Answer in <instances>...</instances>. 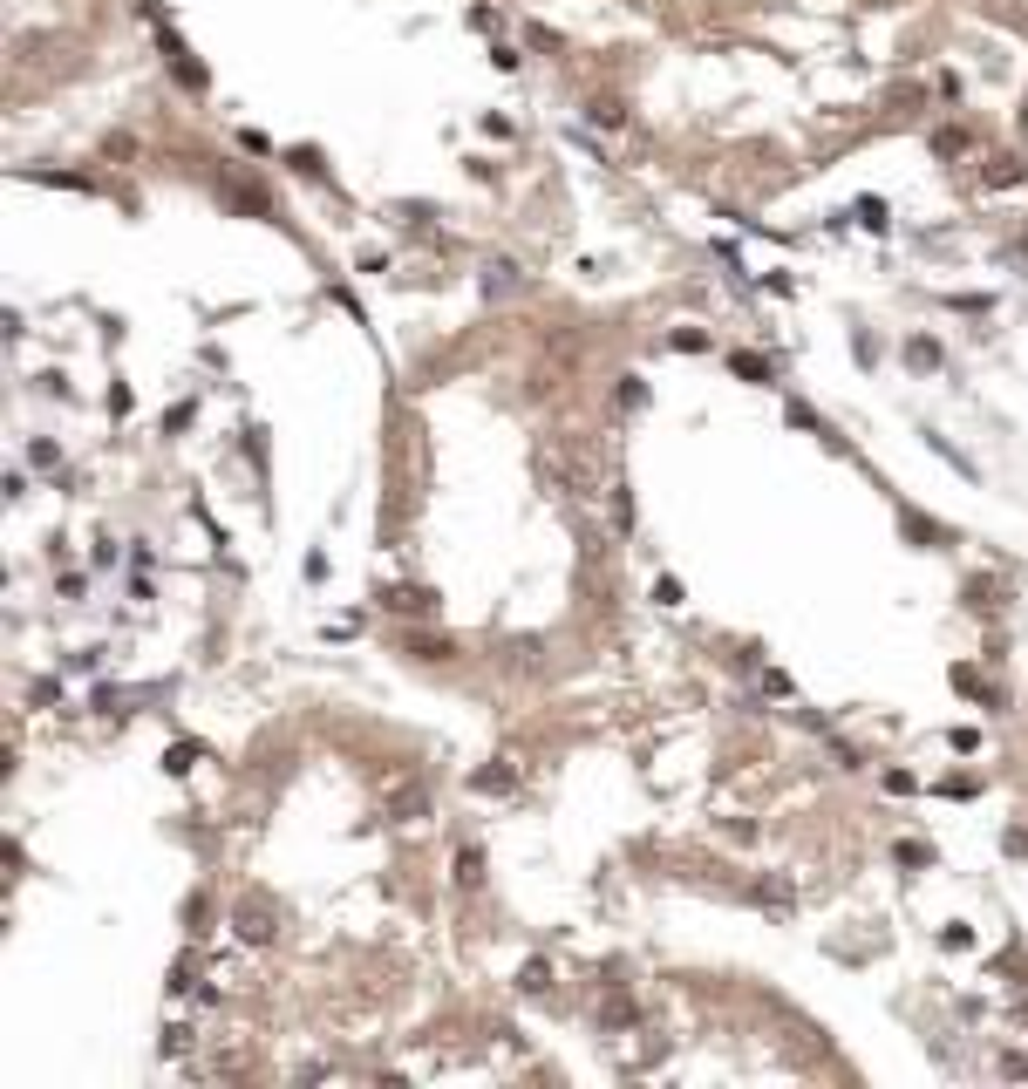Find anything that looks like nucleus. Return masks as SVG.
Here are the masks:
<instances>
[{
	"mask_svg": "<svg viewBox=\"0 0 1028 1089\" xmlns=\"http://www.w3.org/2000/svg\"><path fill=\"white\" fill-rule=\"evenodd\" d=\"M518 987H524V994H545V987H552V966H545V960H524L518 966Z\"/></svg>",
	"mask_w": 1028,
	"mask_h": 1089,
	"instance_id": "20e7f679",
	"label": "nucleus"
},
{
	"mask_svg": "<svg viewBox=\"0 0 1028 1089\" xmlns=\"http://www.w3.org/2000/svg\"><path fill=\"white\" fill-rule=\"evenodd\" d=\"M388 606H396V613H430L436 593L430 585H388Z\"/></svg>",
	"mask_w": 1028,
	"mask_h": 1089,
	"instance_id": "f03ea898",
	"label": "nucleus"
},
{
	"mask_svg": "<svg viewBox=\"0 0 1028 1089\" xmlns=\"http://www.w3.org/2000/svg\"><path fill=\"white\" fill-rule=\"evenodd\" d=\"M736 375H750V382H763V375H769V361H763V354H736Z\"/></svg>",
	"mask_w": 1028,
	"mask_h": 1089,
	"instance_id": "423d86ee",
	"label": "nucleus"
},
{
	"mask_svg": "<svg viewBox=\"0 0 1028 1089\" xmlns=\"http://www.w3.org/2000/svg\"><path fill=\"white\" fill-rule=\"evenodd\" d=\"M1001 1069H1008V1075H1028V1056H1001Z\"/></svg>",
	"mask_w": 1028,
	"mask_h": 1089,
	"instance_id": "1a4fd4ad",
	"label": "nucleus"
},
{
	"mask_svg": "<svg viewBox=\"0 0 1028 1089\" xmlns=\"http://www.w3.org/2000/svg\"><path fill=\"white\" fill-rule=\"evenodd\" d=\"M675 348L695 354V348H708V334H702V327H675Z\"/></svg>",
	"mask_w": 1028,
	"mask_h": 1089,
	"instance_id": "6e6552de",
	"label": "nucleus"
},
{
	"mask_svg": "<svg viewBox=\"0 0 1028 1089\" xmlns=\"http://www.w3.org/2000/svg\"><path fill=\"white\" fill-rule=\"evenodd\" d=\"M232 933L246 939V947H266V939H273V905L266 899H239L232 905Z\"/></svg>",
	"mask_w": 1028,
	"mask_h": 1089,
	"instance_id": "f257e3e1",
	"label": "nucleus"
},
{
	"mask_svg": "<svg viewBox=\"0 0 1028 1089\" xmlns=\"http://www.w3.org/2000/svg\"><path fill=\"white\" fill-rule=\"evenodd\" d=\"M477 878H484V851L463 844V851H457V885H477Z\"/></svg>",
	"mask_w": 1028,
	"mask_h": 1089,
	"instance_id": "39448f33",
	"label": "nucleus"
},
{
	"mask_svg": "<svg viewBox=\"0 0 1028 1089\" xmlns=\"http://www.w3.org/2000/svg\"><path fill=\"white\" fill-rule=\"evenodd\" d=\"M470 790H484V797H505V790H511V769H505V763L477 769V776H470Z\"/></svg>",
	"mask_w": 1028,
	"mask_h": 1089,
	"instance_id": "7ed1b4c3",
	"label": "nucleus"
},
{
	"mask_svg": "<svg viewBox=\"0 0 1028 1089\" xmlns=\"http://www.w3.org/2000/svg\"><path fill=\"white\" fill-rule=\"evenodd\" d=\"M198 756H205V749H191V742H177V749H170V756H164V763H170V769H177V776H185V769H191V763H198Z\"/></svg>",
	"mask_w": 1028,
	"mask_h": 1089,
	"instance_id": "0eeeda50",
	"label": "nucleus"
}]
</instances>
